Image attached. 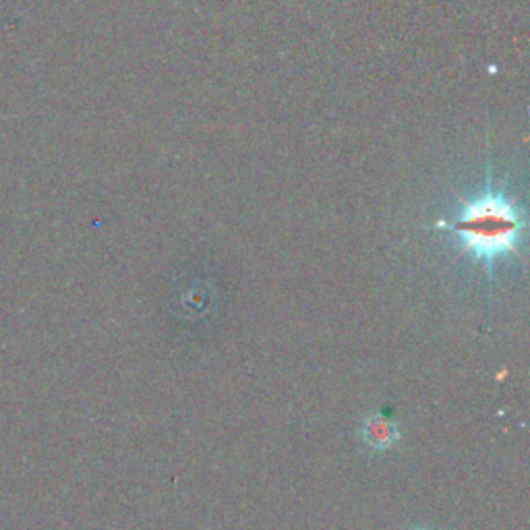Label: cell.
<instances>
[{
    "label": "cell",
    "instance_id": "1",
    "mask_svg": "<svg viewBox=\"0 0 530 530\" xmlns=\"http://www.w3.org/2000/svg\"><path fill=\"white\" fill-rule=\"evenodd\" d=\"M433 228L454 234L464 253L493 270L497 261L518 255L526 218L510 195L489 185L464 199L452 216L435 222Z\"/></svg>",
    "mask_w": 530,
    "mask_h": 530
},
{
    "label": "cell",
    "instance_id": "2",
    "mask_svg": "<svg viewBox=\"0 0 530 530\" xmlns=\"http://www.w3.org/2000/svg\"><path fill=\"white\" fill-rule=\"evenodd\" d=\"M361 435L365 444L375 452H386L400 439V429L394 421L386 419L384 415H371L363 421Z\"/></svg>",
    "mask_w": 530,
    "mask_h": 530
},
{
    "label": "cell",
    "instance_id": "3",
    "mask_svg": "<svg viewBox=\"0 0 530 530\" xmlns=\"http://www.w3.org/2000/svg\"><path fill=\"white\" fill-rule=\"evenodd\" d=\"M419 530H423V528H419Z\"/></svg>",
    "mask_w": 530,
    "mask_h": 530
}]
</instances>
